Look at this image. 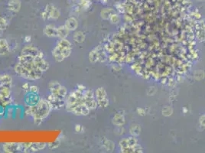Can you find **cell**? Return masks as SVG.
<instances>
[{"mask_svg":"<svg viewBox=\"0 0 205 153\" xmlns=\"http://www.w3.org/2000/svg\"><path fill=\"white\" fill-rule=\"evenodd\" d=\"M15 70L19 76L29 80L39 79L43 73L34 65V57L25 55H22L19 57V62L15 66Z\"/></svg>","mask_w":205,"mask_h":153,"instance_id":"6da1fadb","label":"cell"},{"mask_svg":"<svg viewBox=\"0 0 205 153\" xmlns=\"http://www.w3.org/2000/svg\"><path fill=\"white\" fill-rule=\"evenodd\" d=\"M71 50L72 46L70 42L66 38H63L57 43L56 47L52 51V55L57 61L61 62L70 56Z\"/></svg>","mask_w":205,"mask_h":153,"instance_id":"7a4b0ae2","label":"cell"},{"mask_svg":"<svg viewBox=\"0 0 205 153\" xmlns=\"http://www.w3.org/2000/svg\"><path fill=\"white\" fill-rule=\"evenodd\" d=\"M85 92V88L83 89H78L74 92L70 93L68 99L66 100L67 110L70 113H73L74 110L78 106L83 104V93Z\"/></svg>","mask_w":205,"mask_h":153,"instance_id":"3957f363","label":"cell"},{"mask_svg":"<svg viewBox=\"0 0 205 153\" xmlns=\"http://www.w3.org/2000/svg\"><path fill=\"white\" fill-rule=\"evenodd\" d=\"M51 107V106L48 101L41 100L37 104L31 107V113H32V115L34 116L35 120L42 121L48 115Z\"/></svg>","mask_w":205,"mask_h":153,"instance_id":"277c9868","label":"cell"},{"mask_svg":"<svg viewBox=\"0 0 205 153\" xmlns=\"http://www.w3.org/2000/svg\"><path fill=\"white\" fill-rule=\"evenodd\" d=\"M49 88H50L51 93L52 95L57 97L59 98L65 99L67 93H68L66 88L59 84L57 82H51L49 85Z\"/></svg>","mask_w":205,"mask_h":153,"instance_id":"5b68a950","label":"cell"},{"mask_svg":"<svg viewBox=\"0 0 205 153\" xmlns=\"http://www.w3.org/2000/svg\"><path fill=\"white\" fill-rule=\"evenodd\" d=\"M83 102L90 110L95 109L98 105L96 97L94 96L93 91L91 90H87L83 93Z\"/></svg>","mask_w":205,"mask_h":153,"instance_id":"8992f818","label":"cell"},{"mask_svg":"<svg viewBox=\"0 0 205 153\" xmlns=\"http://www.w3.org/2000/svg\"><path fill=\"white\" fill-rule=\"evenodd\" d=\"M96 101H97V104L100 106L101 107H106L109 104V100L107 98V95H106V92L102 88H98L96 91Z\"/></svg>","mask_w":205,"mask_h":153,"instance_id":"52a82bcc","label":"cell"},{"mask_svg":"<svg viewBox=\"0 0 205 153\" xmlns=\"http://www.w3.org/2000/svg\"><path fill=\"white\" fill-rule=\"evenodd\" d=\"M34 65L36 66V67L42 72H45L46 70H48L49 63L47 61H46L45 59L43 58V56L38 55L34 57Z\"/></svg>","mask_w":205,"mask_h":153,"instance_id":"ba28073f","label":"cell"},{"mask_svg":"<svg viewBox=\"0 0 205 153\" xmlns=\"http://www.w3.org/2000/svg\"><path fill=\"white\" fill-rule=\"evenodd\" d=\"M27 145L19 143H7L4 146V150L7 152H14L17 151L26 150Z\"/></svg>","mask_w":205,"mask_h":153,"instance_id":"9c48e42d","label":"cell"},{"mask_svg":"<svg viewBox=\"0 0 205 153\" xmlns=\"http://www.w3.org/2000/svg\"><path fill=\"white\" fill-rule=\"evenodd\" d=\"M22 55H30L34 57L38 55L43 56V54H42V52H40L37 47H34L32 45H29L25 47L22 50Z\"/></svg>","mask_w":205,"mask_h":153,"instance_id":"30bf717a","label":"cell"},{"mask_svg":"<svg viewBox=\"0 0 205 153\" xmlns=\"http://www.w3.org/2000/svg\"><path fill=\"white\" fill-rule=\"evenodd\" d=\"M44 34L50 38L57 37V29L53 25H48L44 29Z\"/></svg>","mask_w":205,"mask_h":153,"instance_id":"8fae6325","label":"cell"},{"mask_svg":"<svg viewBox=\"0 0 205 153\" xmlns=\"http://www.w3.org/2000/svg\"><path fill=\"white\" fill-rule=\"evenodd\" d=\"M65 26L68 28L69 31H74V30H76L77 28H78V22L75 18L70 17L66 21Z\"/></svg>","mask_w":205,"mask_h":153,"instance_id":"7c38bea8","label":"cell"},{"mask_svg":"<svg viewBox=\"0 0 205 153\" xmlns=\"http://www.w3.org/2000/svg\"><path fill=\"white\" fill-rule=\"evenodd\" d=\"M9 52V47L7 42L5 39H0V55H8Z\"/></svg>","mask_w":205,"mask_h":153,"instance_id":"4fadbf2b","label":"cell"},{"mask_svg":"<svg viewBox=\"0 0 205 153\" xmlns=\"http://www.w3.org/2000/svg\"><path fill=\"white\" fill-rule=\"evenodd\" d=\"M69 34V30L68 28L65 25H61L57 28V37L60 39L66 38Z\"/></svg>","mask_w":205,"mask_h":153,"instance_id":"5bb4252c","label":"cell"},{"mask_svg":"<svg viewBox=\"0 0 205 153\" xmlns=\"http://www.w3.org/2000/svg\"><path fill=\"white\" fill-rule=\"evenodd\" d=\"M45 147V145L44 143H32V144L27 145V147H26V152L27 150L30 149L32 152L34 151H38L41 149H43Z\"/></svg>","mask_w":205,"mask_h":153,"instance_id":"9a60e30c","label":"cell"},{"mask_svg":"<svg viewBox=\"0 0 205 153\" xmlns=\"http://www.w3.org/2000/svg\"><path fill=\"white\" fill-rule=\"evenodd\" d=\"M29 100L26 99V103H29L30 106H34V105L37 104L38 103V95L36 94L35 93H32V94L29 95Z\"/></svg>","mask_w":205,"mask_h":153,"instance_id":"2e32d148","label":"cell"},{"mask_svg":"<svg viewBox=\"0 0 205 153\" xmlns=\"http://www.w3.org/2000/svg\"><path fill=\"white\" fill-rule=\"evenodd\" d=\"M74 42H76L77 43H82V42H84L85 40V34L84 33L78 31L76 32L74 34Z\"/></svg>","mask_w":205,"mask_h":153,"instance_id":"e0dca14e","label":"cell"},{"mask_svg":"<svg viewBox=\"0 0 205 153\" xmlns=\"http://www.w3.org/2000/svg\"><path fill=\"white\" fill-rule=\"evenodd\" d=\"M9 9L11 11H18L20 9V2L19 0H11L9 2Z\"/></svg>","mask_w":205,"mask_h":153,"instance_id":"ac0fdd59","label":"cell"},{"mask_svg":"<svg viewBox=\"0 0 205 153\" xmlns=\"http://www.w3.org/2000/svg\"><path fill=\"white\" fill-rule=\"evenodd\" d=\"M11 92L9 90V88H6V87H3L0 90V97L2 100H7L10 97Z\"/></svg>","mask_w":205,"mask_h":153,"instance_id":"d6986e66","label":"cell"},{"mask_svg":"<svg viewBox=\"0 0 205 153\" xmlns=\"http://www.w3.org/2000/svg\"><path fill=\"white\" fill-rule=\"evenodd\" d=\"M114 123L117 126H122L124 123L123 116L120 114H116L114 118Z\"/></svg>","mask_w":205,"mask_h":153,"instance_id":"ffe728a7","label":"cell"},{"mask_svg":"<svg viewBox=\"0 0 205 153\" xmlns=\"http://www.w3.org/2000/svg\"><path fill=\"white\" fill-rule=\"evenodd\" d=\"M0 81H1V83H2L4 86L9 85L10 83H11V77L9 76V75H4V76L1 77Z\"/></svg>","mask_w":205,"mask_h":153,"instance_id":"44dd1931","label":"cell"},{"mask_svg":"<svg viewBox=\"0 0 205 153\" xmlns=\"http://www.w3.org/2000/svg\"><path fill=\"white\" fill-rule=\"evenodd\" d=\"M7 27V21L2 17H0V30H5Z\"/></svg>","mask_w":205,"mask_h":153,"instance_id":"7402d4cb","label":"cell"},{"mask_svg":"<svg viewBox=\"0 0 205 153\" xmlns=\"http://www.w3.org/2000/svg\"><path fill=\"white\" fill-rule=\"evenodd\" d=\"M30 91H31V93H37L38 91V88L36 86H32L30 88Z\"/></svg>","mask_w":205,"mask_h":153,"instance_id":"603a6c76","label":"cell"},{"mask_svg":"<svg viewBox=\"0 0 205 153\" xmlns=\"http://www.w3.org/2000/svg\"><path fill=\"white\" fill-rule=\"evenodd\" d=\"M200 123L202 124V126H205V116H201V118L200 119Z\"/></svg>","mask_w":205,"mask_h":153,"instance_id":"cb8c5ba5","label":"cell"},{"mask_svg":"<svg viewBox=\"0 0 205 153\" xmlns=\"http://www.w3.org/2000/svg\"><path fill=\"white\" fill-rule=\"evenodd\" d=\"M25 39H31V37L29 36V37H26ZM26 42H30V40H26Z\"/></svg>","mask_w":205,"mask_h":153,"instance_id":"d4e9b609","label":"cell"}]
</instances>
